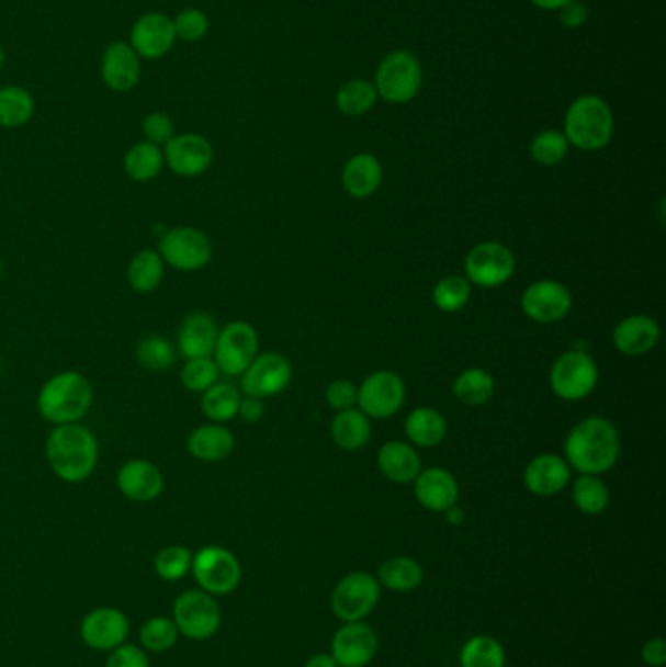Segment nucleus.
Instances as JSON below:
<instances>
[{"label": "nucleus", "instance_id": "12", "mask_svg": "<svg viewBox=\"0 0 666 667\" xmlns=\"http://www.w3.org/2000/svg\"><path fill=\"white\" fill-rule=\"evenodd\" d=\"M515 255L500 242H481L465 256L467 281L485 290L500 287L515 275Z\"/></svg>", "mask_w": 666, "mask_h": 667}, {"label": "nucleus", "instance_id": "54", "mask_svg": "<svg viewBox=\"0 0 666 667\" xmlns=\"http://www.w3.org/2000/svg\"><path fill=\"white\" fill-rule=\"evenodd\" d=\"M533 4L538 9L542 10H560L561 7H565L571 0H532Z\"/></svg>", "mask_w": 666, "mask_h": 667}, {"label": "nucleus", "instance_id": "13", "mask_svg": "<svg viewBox=\"0 0 666 667\" xmlns=\"http://www.w3.org/2000/svg\"><path fill=\"white\" fill-rule=\"evenodd\" d=\"M405 383L397 373L375 371L370 377H365L362 386L358 388L355 404L368 418L385 420L399 412L400 406L405 404Z\"/></svg>", "mask_w": 666, "mask_h": 667}, {"label": "nucleus", "instance_id": "3", "mask_svg": "<svg viewBox=\"0 0 666 667\" xmlns=\"http://www.w3.org/2000/svg\"><path fill=\"white\" fill-rule=\"evenodd\" d=\"M92 400L94 391L89 378L80 375L79 371H63L42 386L37 410L44 420L55 426L79 423L89 412Z\"/></svg>", "mask_w": 666, "mask_h": 667}, {"label": "nucleus", "instance_id": "57", "mask_svg": "<svg viewBox=\"0 0 666 667\" xmlns=\"http://www.w3.org/2000/svg\"><path fill=\"white\" fill-rule=\"evenodd\" d=\"M2 270H4V265H2V258H0V280H2Z\"/></svg>", "mask_w": 666, "mask_h": 667}, {"label": "nucleus", "instance_id": "6", "mask_svg": "<svg viewBox=\"0 0 666 667\" xmlns=\"http://www.w3.org/2000/svg\"><path fill=\"white\" fill-rule=\"evenodd\" d=\"M382 586L368 572H352L340 579L330 596V609L340 621L358 623L380 603Z\"/></svg>", "mask_w": 666, "mask_h": 667}, {"label": "nucleus", "instance_id": "43", "mask_svg": "<svg viewBox=\"0 0 666 667\" xmlns=\"http://www.w3.org/2000/svg\"><path fill=\"white\" fill-rule=\"evenodd\" d=\"M192 558L194 554L187 546L170 544L155 556V572L167 581H178L192 570Z\"/></svg>", "mask_w": 666, "mask_h": 667}, {"label": "nucleus", "instance_id": "39", "mask_svg": "<svg viewBox=\"0 0 666 667\" xmlns=\"http://www.w3.org/2000/svg\"><path fill=\"white\" fill-rule=\"evenodd\" d=\"M137 363L147 371H169L177 361L174 346L159 334L145 336L135 350Z\"/></svg>", "mask_w": 666, "mask_h": 667}, {"label": "nucleus", "instance_id": "5", "mask_svg": "<svg viewBox=\"0 0 666 667\" xmlns=\"http://www.w3.org/2000/svg\"><path fill=\"white\" fill-rule=\"evenodd\" d=\"M422 84V69L409 52H392L383 57L373 87L377 97L390 104H407L417 97Z\"/></svg>", "mask_w": 666, "mask_h": 667}, {"label": "nucleus", "instance_id": "1", "mask_svg": "<svg viewBox=\"0 0 666 667\" xmlns=\"http://www.w3.org/2000/svg\"><path fill=\"white\" fill-rule=\"evenodd\" d=\"M47 463L63 483H84L99 465V441L80 423L55 426L45 443Z\"/></svg>", "mask_w": 666, "mask_h": 667}, {"label": "nucleus", "instance_id": "7", "mask_svg": "<svg viewBox=\"0 0 666 667\" xmlns=\"http://www.w3.org/2000/svg\"><path fill=\"white\" fill-rule=\"evenodd\" d=\"M159 255L178 272H197L212 262L214 246L200 228L174 227L160 237Z\"/></svg>", "mask_w": 666, "mask_h": 667}, {"label": "nucleus", "instance_id": "2", "mask_svg": "<svg viewBox=\"0 0 666 667\" xmlns=\"http://www.w3.org/2000/svg\"><path fill=\"white\" fill-rule=\"evenodd\" d=\"M565 461L580 474L610 471L620 456V433L612 421L590 416L571 430L565 441Z\"/></svg>", "mask_w": 666, "mask_h": 667}, {"label": "nucleus", "instance_id": "42", "mask_svg": "<svg viewBox=\"0 0 666 667\" xmlns=\"http://www.w3.org/2000/svg\"><path fill=\"white\" fill-rule=\"evenodd\" d=\"M568 140L565 133L548 129L538 133L530 145V155L542 167H555L567 157Z\"/></svg>", "mask_w": 666, "mask_h": 667}, {"label": "nucleus", "instance_id": "35", "mask_svg": "<svg viewBox=\"0 0 666 667\" xmlns=\"http://www.w3.org/2000/svg\"><path fill=\"white\" fill-rule=\"evenodd\" d=\"M453 395L465 406L489 403L490 396L495 395V378L485 369H467L455 378Z\"/></svg>", "mask_w": 666, "mask_h": 667}, {"label": "nucleus", "instance_id": "31", "mask_svg": "<svg viewBox=\"0 0 666 667\" xmlns=\"http://www.w3.org/2000/svg\"><path fill=\"white\" fill-rule=\"evenodd\" d=\"M425 572L420 568L415 558L409 556H393L390 561L383 562L377 570V581L380 586H385L397 593H409L422 584Z\"/></svg>", "mask_w": 666, "mask_h": 667}, {"label": "nucleus", "instance_id": "20", "mask_svg": "<svg viewBox=\"0 0 666 667\" xmlns=\"http://www.w3.org/2000/svg\"><path fill=\"white\" fill-rule=\"evenodd\" d=\"M117 488L127 500L145 504L159 498L165 488V478L159 466L145 459H132L117 471Z\"/></svg>", "mask_w": 666, "mask_h": 667}, {"label": "nucleus", "instance_id": "23", "mask_svg": "<svg viewBox=\"0 0 666 667\" xmlns=\"http://www.w3.org/2000/svg\"><path fill=\"white\" fill-rule=\"evenodd\" d=\"M415 496L422 508L436 513H444L458 504L460 486L450 471L432 466L427 471H420L415 478Z\"/></svg>", "mask_w": 666, "mask_h": 667}, {"label": "nucleus", "instance_id": "29", "mask_svg": "<svg viewBox=\"0 0 666 667\" xmlns=\"http://www.w3.org/2000/svg\"><path fill=\"white\" fill-rule=\"evenodd\" d=\"M405 433L417 448H436L444 441L448 421L436 408L420 406L407 416Z\"/></svg>", "mask_w": 666, "mask_h": 667}, {"label": "nucleus", "instance_id": "41", "mask_svg": "<svg viewBox=\"0 0 666 667\" xmlns=\"http://www.w3.org/2000/svg\"><path fill=\"white\" fill-rule=\"evenodd\" d=\"M470 297L471 283L462 275H448L444 280L438 281L432 291V301L442 313L462 310L470 303Z\"/></svg>", "mask_w": 666, "mask_h": 667}, {"label": "nucleus", "instance_id": "55", "mask_svg": "<svg viewBox=\"0 0 666 667\" xmlns=\"http://www.w3.org/2000/svg\"><path fill=\"white\" fill-rule=\"evenodd\" d=\"M444 513L445 519H448L450 523H453V525H458V523H462L463 521V511L462 509L458 508V506H452V508L444 511Z\"/></svg>", "mask_w": 666, "mask_h": 667}, {"label": "nucleus", "instance_id": "50", "mask_svg": "<svg viewBox=\"0 0 666 667\" xmlns=\"http://www.w3.org/2000/svg\"><path fill=\"white\" fill-rule=\"evenodd\" d=\"M560 16L563 26L568 27V30H577V27L585 26V22L588 20V10L583 2L571 0L565 7H561Z\"/></svg>", "mask_w": 666, "mask_h": 667}, {"label": "nucleus", "instance_id": "44", "mask_svg": "<svg viewBox=\"0 0 666 667\" xmlns=\"http://www.w3.org/2000/svg\"><path fill=\"white\" fill-rule=\"evenodd\" d=\"M139 641H142L143 648L149 649V652H157V654L167 652L177 644V624L169 617H153L143 624Z\"/></svg>", "mask_w": 666, "mask_h": 667}, {"label": "nucleus", "instance_id": "16", "mask_svg": "<svg viewBox=\"0 0 666 667\" xmlns=\"http://www.w3.org/2000/svg\"><path fill=\"white\" fill-rule=\"evenodd\" d=\"M165 165L182 178H196L204 174L214 162V147L212 143L197 135V133H184L174 135L167 143L165 149Z\"/></svg>", "mask_w": 666, "mask_h": 667}, {"label": "nucleus", "instance_id": "58", "mask_svg": "<svg viewBox=\"0 0 666 667\" xmlns=\"http://www.w3.org/2000/svg\"><path fill=\"white\" fill-rule=\"evenodd\" d=\"M0 375H2V361H0Z\"/></svg>", "mask_w": 666, "mask_h": 667}, {"label": "nucleus", "instance_id": "10", "mask_svg": "<svg viewBox=\"0 0 666 667\" xmlns=\"http://www.w3.org/2000/svg\"><path fill=\"white\" fill-rule=\"evenodd\" d=\"M192 574L196 578L197 586L210 596H227L239 588V561L232 551L217 544L204 546L194 554Z\"/></svg>", "mask_w": 666, "mask_h": 667}, {"label": "nucleus", "instance_id": "51", "mask_svg": "<svg viewBox=\"0 0 666 667\" xmlns=\"http://www.w3.org/2000/svg\"><path fill=\"white\" fill-rule=\"evenodd\" d=\"M641 658L648 667H663L666 664V642L663 638H653L645 642L641 649Z\"/></svg>", "mask_w": 666, "mask_h": 667}, {"label": "nucleus", "instance_id": "36", "mask_svg": "<svg viewBox=\"0 0 666 667\" xmlns=\"http://www.w3.org/2000/svg\"><path fill=\"white\" fill-rule=\"evenodd\" d=\"M36 110L34 98L20 87L0 88V125L2 127H22L32 120Z\"/></svg>", "mask_w": 666, "mask_h": 667}, {"label": "nucleus", "instance_id": "26", "mask_svg": "<svg viewBox=\"0 0 666 667\" xmlns=\"http://www.w3.org/2000/svg\"><path fill=\"white\" fill-rule=\"evenodd\" d=\"M190 455L202 463H219L232 455L235 449V438L232 431L223 428L222 423H204L188 436Z\"/></svg>", "mask_w": 666, "mask_h": 667}, {"label": "nucleus", "instance_id": "45", "mask_svg": "<svg viewBox=\"0 0 666 667\" xmlns=\"http://www.w3.org/2000/svg\"><path fill=\"white\" fill-rule=\"evenodd\" d=\"M222 371L217 368L214 358H197L188 360L187 365L180 371V381L187 391L192 393H205L210 386L219 381Z\"/></svg>", "mask_w": 666, "mask_h": 667}, {"label": "nucleus", "instance_id": "21", "mask_svg": "<svg viewBox=\"0 0 666 667\" xmlns=\"http://www.w3.org/2000/svg\"><path fill=\"white\" fill-rule=\"evenodd\" d=\"M174 26L165 14H145L132 30V49L143 59H159L174 45Z\"/></svg>", "mask_w": 666, "mask_h": 667}, {"label": "nucleus", "instance_id": "18", "mask_svg": "<svg viewBox=\"0 0 666 667\" xmlns=\"http://www.w3.org/2000/svg\"><path fill=\"white\" fill-rule=\"evenodd\" d=\"M129 632V621L120 609L99 607L90 611L80 623V638L92 649L112 652L124 644Z\"/></svg>", "mask_w": 666, "mask_h": 667}, {"label": "nucleus", "instance_id": "28", "mask_svg": "<svg viewBox=\"0 0 666 667\" xmlns=\"http://www.w3.org/2000/svg\"><path fill=\"white\" fill-rule=\"evenodd\" d=\"M382 182V165H380L377 158L368 155V152L350 158L347 167L342 170V185H345L348 195H352L355 200L370 197L380 190Z\"/></svg>", "mask_w": 666, "mask_h": 667}, {"label": "nucleus", "instance_id": "8", "mask_svg": "<svg viewBox=\"0 0 666 667\" xmlns=\"http://www.w3.org/2000/svg\"><path fill=\"white\" fill-rule=\"evenodd\" d=\"M178 634H184L190 641H207L222 626V611L204 589H190L177 597L174 617Z\"/></svg>", "mask_w": 666, "mask_h": 667}, {"label": "nucleus", "instance_id": "9", "mask_svg": "<svg viewBox=\"0 0 666 667\" xmlns=\"http://www.w3.org/2000/svg\"><path fill=\"white\" fill-rule=\"evenodd\" d=\"M598 383V365L585 351H567L553 363L550 385L553 395L561 400L577 403L587 398Z\"/></svg>", "mask_w": 666, "mask_h": 667}, {"label": "nucleus", "instance_id": "46", "mask_svg": "<svg viewBox=\"0 0 666 667\" xmlns=\"http://www.w3.org/2000/svg\"><path fill=\"white\" fill-rule=\"evenodd\" d=\"M174 26V35L184 39V42H197L207 34V27H210V20L205 16L202 10L188 9L182 10L178 14L177 20L172 22Z\"/></svg>", "mask_w": 666, "mask_h": 667}, {"label": "nucleus", "instance_id": "19", "mask_svg": "<svg viewBox=\"0 0 666 667\" xmlns=\"http://www.w3.org/2000/svg\"><path fill=\"white\" fill-rule=\"evenodd\" d=\"M219 328L214 316L207 313H190L178 328L177 350L184 360L214 358Z\"/></svg>", "mask_w": 666, "mask_h": 667}, {"label": "nucleus", "instance_id": "33", "mask_svg": "<svg viewBox=\"0 0 666 667\" xmlns=\"http://www.w3.org/2000/svg\"><path fill=\"white\" fill-rule=\"evenodd\" d=\"M202 395H204L202 396V410H204L205 418H210L215 423H223V421L237 418L242 396H240L239 388L233 383L217 381Z\"/></svg>", "mask_w": 666, "mask_h": 667}, {"label": "nucleus", "instance_id": "40", "mask_svg": "<svg viewBox=\"0 0 666 667\" xmlns=\"http://www.w3.org/2000/svg\"><path fill=\"white\" fill-rule=\"evenodd\" d=\"M377 90L368 80H348L345 87L338 90L337 105L342 114L362 115L370 112L377 102Z\"/></svg>", "mask_w": 666, "mask_h": 667}, {"label": "nucleus", "instance_id": "30", "mask_svg": "<svg viewBox=\"0 0 666 667\" xmlns=\"http://www.w3.org/2000/svg\"><path fill=\"white\" fill-rule=\"evenodd\" d=\"M330 436L338 448L358 451L372 438V421L362 410L348 408L332 418Z\"/></svg>", "mask_w": 666, "mask_h": 667}, {"label": "nucleus", "instance_id": "52", "mask_svg": "<svg viewBox=\"0 0 666 667\" xmlns=\"http://www.w3.org/2000/svg\"><path fill=\"white\" fill-rule=\"evenodd\" d=\"M237 416H240V420L247 421V423H257L264 416V403H262V398H255V396L240 398L239 414Z\"/></svg>", "mask_w": 666, "mask_h": 667}, {"label": "nucleus", "instance_id": "24", "mask_svg": "<svg viewBox=\"0 0 666 667\" xmlns=\"http://www.w3.org/2000/svg\"><path fill=\"white\" fill-rule=\"evenodd\" d=\"M658 338H661V328L657 320L647 315H631L623 318L622 323L613 328L612 334L616 350L630 358L648 353L657 346Z\"/></svg>", "mask_w": 666, "mask_h": 667}, {"label": "nucleus", "instance_id": "15", "mask_svg": "<svg viewBox=\"0 0 666 667\" xmlns=\"http://www.w3.org/2000/svg\"><path fill=\"white\" fill-rule=\"evenodd\" d=\"M571 307L573 297L560 281H535L522 295V310L540 325L560 323L571 313Z\"/></svg>", "mask_w": 666, "mask_h": 667}, {"label": "nucleus", "instance_id": "11", "mask_svg": "<svg viewBox=\"0 0 666 667\" xmlns=\"http://www.w3.org/2000/svg\"><path fill=\"white\" fill-rule=\"evenodd\" d=\"M258 355V334L249 323H232L219 330L214 361L223 375H242Z\"/></svg>", "mask_w": 666, "mask_h": 667}, {"label": "nucleus", "instance_id": "56", "mask_svg": "<svg viewBox=\"0 0 666 667\" xmlns=\"http://www.w3.org/2000/svg\"><path fill=\"white\" fill-rule=\"evenodd\" d=\"M4 59H7V55H4V52L0 49V70H2V67H4Z\"/></svg>", "mask_w": 666, "mask_h": 667}, {"label": "nucleus", "instance_id": "49", "mask_svg": "<svg viewBox=\"0 0 666 667\" xmlns=\"http://www.w3.org/2000/svg\"><path fill=\"white\" fill-rule=\"evenodd\" d=\"M106 667H151L149 658L139 646L134 644H120L117 648L112 649V654L108 656Z\"/></svg>", "mask_w": 666, "mask_h": 667}, {"label": "nucleus", "instance_id": "32", "mask_svg": "<svg viewBox=\"0 0 666 667\" xmlns=\"http://www.w3.org/2000/svg\"><path fill=\"white\" fill-rule=\"evenodd\" d=\"M165 278V262L157 250H142L132 258L127 268V281L132 290L147 295L159 290Z\"/></svg>", "mask_w": 666, "mask_h": 667}, {"label": "nucleus", "instance_id": "38", "mask_svg": "<svg viewBox=\"0 0 666 667\" xmlns=\"http://www.w3.org/2000/svg\"><path fill=\"white\" fill-rule=\"evenodd\" d=\"M462 667H505L507 656L500 642L493 636H473L465 642V646L460 654Z\"/></svg>", "mask_w": 666, "mask_h": 667}, {"label": "nucleus", "instance_id": "53", "mask_svg": "<svg viewBox=\"0 0 666 667\" xmlns=\"http://www.w3.org/2000/svg\"><path fill=\"white\" fill-rule=\"evenodd\" d=\"M305 667H338V664L330 654H315L313 658L307 659Z\"/></svg>", "mask_w": 666, "mask_h": 667}, {"label": "nucleus", "instance_id": "48", "mask_svg": "<svg viewBox=\"0 0 666 667\" xmlns=\"http://www.w3.org/2000/svg\"><path fill=\"white\" fill-rule=\"evenodd\" d=\"M325 396H327L330 408L342 412L348 408H354L355 400H358V388L348 378H337L327 386Z\"/></svg>", "mask_w": 666, "mask_h": 667}, {"label": "nucleus", "instance_id": "4", "mask_svg": "<svg viewBox=\"0 0 666 667\" xmlns=\"http://www.w3.org/2000/svg\"><path fill=\"white\" fill-rule=\"evenodd\" d=\"M565 137L578 150H600L608 147L613 135L610 105L595 94L580 97L568 105L565 115Z\"/></svg>", "mask_w": 666, "mask_h": 667}, {"label": "nucleus", "instance_id": "27", "mask_svg": "<svg viewBox=\"0 0 666 667\" xmlns=\"http://www.w3.org/2000/svg\"><path fill=\"white\" fill-rule=\"evenodd\" d=\"M377 466L385 478L392 483H415L420 474V456L417 449L403 441H387L377 451Z\"/></svg>", "mask_w": 666, "mask_h": 667}, {"label": "nucleus", "instance_id": "34", "mask_svg": "<svg viewBox=\"0 0 666 667\" xmlns=\"http://www.w3.org/2000/svg\"><path fill=\"white\" fill-rule=\"evenodd\" d=\"M165 167V155L157 145L149 140L137 143L127 150L124 158L125 174L134 182H151Z\"/></svg>", "mask_w": 666, "mask_h": 667}, {"label": "nucleus", "instance_id": "25", "mask_svg": "<svg viewBox=\"0 0 666 667\" xmlns=\"http://www.w3.org/2000/svg\"><path fill=\"white\" fill-rule=\"evenodd\" d=\"M142 77L139 55L132 49V45L112 44L102 57V79L108 88L114 92H127L137 87Z\"/></svg>", "mask_w": 666, "mask_h": 667}, {"label": "nucleus", "instance_id": "14", "mask_svg": "<svg viewBox=\"0 0 666 667\" xmlns=\"http://www.w3.org/2000/svg\"><path fill=\"white\" fill-rule=\"evenodd\" d=\"M292 381V363L282 353H262L257 355L247 371L242 373L240 388L247 396L268 398L280 395Z\"/></svg>", "mask_w": 666, "mask_h": 667}, {"label": "nucleus", "instance_id": "22", "mask_svg": "<svg viewBox=\"0 0 666 667\" xmlns=\"http://www.w3.org/2000/svg\"><path fill=\"white\" fill-rule=\"evenodd\" d=\"M568 483H571V466L563 456L543 453V455L533 456L526 466V488L535 496L550 498V496L565 490Z\"/></svg>", "mask_w": 666, "mask_h": 667}, {"label": "nucleus", "instance_id": "37", "mask_svg": "<svg viewBox=\"0 0 666 667\" xmlns=\"http://www.w3.org/2000/svg\"><path fill=\"white\" fill-rule=\"evenodd\" d=\"M573 501L585 516H600L610 504V491L596 474H580L573 484Z\"/></svg>", "mask_w": 666, "mask_h": 667}, {"label": "nucleus", "instance_id": "17", "mask_svg": "<svg viewBox=\"0 0 666 667\" xmlns=\"http://www.w3.org/2000/svg\"><path fill=\"white\" fill-rule=\"evenodd\" d=\"M377 634L370 624L347 623L338 629L332 644L330 656L335 658L338 667H365L377 654Z\"/></svg>", "mask_w": 666, "mask_h": 667}, {"label": "nucleus", "instance_id": "47", "mask_svg": "<svg viewBox=\"0 0 666 667\" xmlns=\"http://www.w3.org/2000/svg\"><path fill=\"white\" fill-rule=\"evenodd\" d=\"M143 133L153 145H167L174 137V122L167 114H149L143 122Z\"/></svg>", "mask_w": 666, "mask_h": 667}]
</instances>
